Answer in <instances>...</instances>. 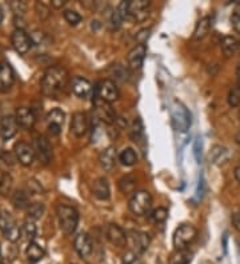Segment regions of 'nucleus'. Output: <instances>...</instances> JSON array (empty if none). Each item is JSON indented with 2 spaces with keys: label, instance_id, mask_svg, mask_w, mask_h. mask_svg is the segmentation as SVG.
<instances>
[{
  "label": "nucleus",
  "instance_id": "16",
  "mask_svg": "<svg viewBox=\"0 0 240 264\" xmlns=\"http://www.w3.org/2000/svg\"><path fill=\"white\" fill-rule=\"evenodd\" d=\"M71 134L76 138H82L88 130V119L84 112H75L71 120Z\"/></svg>",
  "mask_w": 240,
  "mask_h": 264
},
{
  "label": "nucleus",
  "instance_id": "31",
  "mask_svg": "<svg viewBox=\"0 0 240 264\" xmlns=\"http://www.w3.org/2000/svg\"><path fill=\"white\" fill-rule=\"evenodd\" d=\"M119 160L121 162L123 166L131 167L133 164H136L137 162V155L136 152L133 151L132 148H125L121 151V154L119 155Z\"/></svg>",
  "mask_w": 240,
  "mask_h": 264
},
{
  "label": "nucleus",
  "instance_id": "42",
  "mask_svg": "<svg viewBox=\"0 0 240 264\" xmlns=\"http://www.w3.org/2000/svg\"><path fill=\"white\" fill-rule=\"evenodd\" d=\"M151 216H152L155 223H163L167 219V216H168V211L166 208H163V207H159V208L153 211Z\"/></svg>",
  "mask_w": 240,
  "mask_h": 264
},
{
  "label": "nucleus",
  "instance_id": "38",
  "mask_svg": "<svg viewBox=\"0 0 240 264\" xmlns=\"http://www.w3.org/2000/svg\"><path fill=\"white\" fill-rule=\"evenodd\" d=\"M9 7L15 13V16H20L23 17L24 15L25 9H27V4H25L24 1H17V0H12V1H9Z\"/></svg>",
  "mask_w": 240,
  "mask_h": 264
},
{
  "label": "nucleus",
  "instance_id": "18",
  "mask_svg": "<svg viewBox=\"0 0 240 264\" xmlns=\"http://www.w3.org/2000/svg\"><path fill=\"white\" fill-rule=\"evenodd\" d=\"M145 54H147V48H145L144 44H137L136 47H133L132 50L129 51L128 54V66L132 70H139V68L143 66L145 59Z\"/></svg>",
  "mask_w": 240,
  "mask_h": 264
},
{
  "label": "nucleus",
  "instance_id": "32",
  "mask_svg": "<svg viewBox=\"0 0 240 264\" xmlns=\"http://www.w3.org/2000/svg\"><path fill=\"white\" fill-rule=\"evenodd\" d=\"M12 183V176L9 175L8 172H3L1 176H0V195L1 196H7L11 192Z\"/></svg>",
  "mask_w": 240,
  "mask_h": 264
},
{
  "label": "nucleus",
  "instance_id": "3",
  "mask_svg": "<svg viewBox=\"0 0 240 264\" xmlns=\"http://www.w3.org/2000/svg\"><path fill=\"white\" fill-rule=\"evenodd\" d=\"M171 122L175 130L179 132H186L192 123L190 111L186 108V105L178 100L171 104Z\"/></svg>",
  "mask_w": 240,
  "mask_h": 264
},
{
  "label": "nucleus",
  "instance_id": "51",
  "mask_svg": "<svg viewBox=\"0 0 240 264\" xmlns=\"http://www.w3.org/2000/svg\"><path fill=\"white\" fill-rule=\"evenodd\" d=\"M235 140H236V143H238V144H239V146H240V130H239V132H238V134H236Z\"/></svg>",
  "mask_w": 240,
  "mask_h": 264
},
{
  "label": "nucleus",
  "instance_id": "44",
  "mask_svg": "<svg viewBox=\"0 0 240 264\" xmlns=\"http://www.w3.org/2000/svg\"><path fill=\"white\" fill-rule=\"evenodd\" d=\"M121 21H123V17L120 16V13L118 9H115L114 11V13H112V19H111V23L112 25H114V28L118 29L120 27V24H121Z\"/></svg>",
  "mask_w": 240,
  "mask_h": 264
},
{
  "label": "nucleus",
  "instance_id": "12",
  "mask_svg": "<svg viewBox=\"0 0 240 264\" xmlns=\"http://www.w3.org/2000/svg\"><path fill=\"white\" fill-rule=\"evenodd\" d=\"M13 151L16 155V159L20 162L23 166H31L35 159V150L32 146H29L25 142H17L13 147Z\"/></svg>",
  "mask_w": 240,
  "mask_h": 264
},
{
  "label": "nucleus",
  "instance_id": "33",
  "mask_svg": "<svg viewBox=\"0 0 240 264\" xmlns=\"http://www.w3.org/2000/svg\"><path fill=\"white\" fill-rule=\"evenodd\" d=\"M44 214V204L43 203H33L27 208V216L29 220H37Z\"/></svg>",
  "mask_w": 240,
  "mask_h": 264
},
{
  "label": "nucleus",
  "instance_id": "6",
  "mask_svg": "<svg viewBox=\"0 0 240 264\" xmlns=\"http://www.w3.org/2000/svg\"><path fill=\"white\" fill-rule=\"evenodd\" d=\"M151 205H152L151 193L147 192V191H137V192H133L132 197L129 199L128 207L132 214L141 216V215H145L151 210Z\"/></svg>",
  "mask_w": 240,
  "mask_h": 264
},
{
  "label": "nucleus",
  "instance_id": "48",
  "mask_svg": "<svg viewBox=\"0 0 240 264\" xmlns=\"http://www.w3.org/2000/svg\"><path fill=\"white\" fill-rule=\"evenodd\" d=\"M66 3H67V0H52V1H51V5L55 7V8H62L63 5L66 4Z\"/></svg>",
  "mask_w": 240,
  "mask_h": 264
},
{
  "label": "nucleus",
  "instance_id": "2",
  "mask_svg": "<svg viewBox=\"0 0 240 264\" xmlns=\"http://www.w3.org/2000/svg\"><path fill=\"white\" fill-rule=\"evenodd\" d=\"M56 215H58L59 226L63 234H74L79 223V214L74 207L67 204H58L56 207Z\"/></svg>",
  "mask_w": 240,
  "mask_h": 264
},
{
  "label": "nucleus",
  "instance_id": "53",
  "mask_svg": "<svg viewBox=\"0 0 240 264\" xmlns=\"http://www.w3.org/2000/svg\"><path fill=\"white\" fill-rule=\"evenodd\" d=\"M3 140H1V139H0V155H1V154H3Z\"/></svg>",
  "mask_w": 240,
  "mask_h": 264
},
{
  "label": "nucleus",
  "instance_id": "17",
  "mask_svg": "<svg viewBox=\"0 0 240 264\" xmlns=\"http://www.w3.org/2000/svg\"><path fill=\"white\" fill-rule=\"evenodd\" d=\"M15 119H16L17 126L24 128V130H31L35 124V120H36V116L31 108H27V107H20V108L16 109V113H15Z\"/></svg>",
  "mask_w": 240,
  "mask_h": 264
},
{
  "label": "nucleus",
  "instance_id": "14",
  "mask_svg": "<svg viewBox=\"0 0 240 264\" xmlns=\"http://www.w3.org/2000/svg\"><path fill=\"white\" fill-rule=\"evenodd\" d=\"M64 112L60 108H54L50 111V113L47 115V124H48V131L51 135H59L62 132V126L64 123Z\"/></svg>",
  "mask_w": 240,
  "mask_h": 264
},
{
  "label": "nucleus",
  "instance_id": "37",
  "mask_svg": "<svg viewBox=\"0 0 240 264\" xmlns=\"http://www.w3.org/2000/svg\"><path fill=\"white\" fill-rule=\"evenodd\" d=\"M231 23H232L234 29H235L238 34H240V1L236 3L235 8H234V11H232Z\"/></svg>",
  "mask_w": 240,
  "mask_h": 264
},
{
  "label": "nucleus",
  "instance_id": "49",
  "mask_svg": "<svg viewBox=\"0 0 240 264\" xmlns=\"http://www.w3.org/2000/svg\"><path fill=\"white\" fill-rule=\"evenodd\" d=\"M204 191V180H203V176L200 177V180H199V187H198V195L199 196H202L203 195Z\"/></svg>",
  "mask_w": 240,
  "mask_h": 264
},
{
  "label": "nucleus",
  "instance_id": "22",
  "mask_svg": "<svg viewBox=\"0 0 240 264\" xmlns=\"http://www.w3.org/2000/svg\"><path fill=\"white\" fill-rule=\"evenodd\" d=\"M92 192L94 196L99 200H108L111 196V191H110V184L106 177H99L94 181L92 184Z\"/></svg>",
  "mask_w": 240,
  "mask_h": 264
},
{
  "label": "nucleus",
  "instance_id": "41",
  "mask_svg": "<svg viewBox=\"0 0 240 264\" xmlns=\"http://www.w3.org/2000/svg\"><path fill=\"white\" fill-rule=\"evenodd\" d=\"M228 103L231 107H238L240 104V89L238 88H231L228 93Z\"/></svg>",
  "mask_w": 240,
  "mask_h": 264
},
{
  "label": "nucleus",
  "instance_id": "8",
  "mask_svg": "<svg viewBox=\"0 0 240 264\" xmlns=\"http://www.w3.org/2000/svg\"><path fill=\"white\" fill-rule=\"evenodd\" d=\"M148 0H129L127 1V19L133 21H143L148 17Z\"/></svg>",
  "mask_w": 240,
  "mask_h": 264
},
{
  "label": "nucleus",
  "instance_id": "15",
  "mask_svg": "<svg viewBox=\"0 0 240 264\" xmlns=\"http://www.w3.org/2000/svg\"><path fill=\"white\" fill-rule=\"evenodd\" d=\"M74 248L82 259H87L88 256L92 254V242L90 239V236L86 232H80L75 238Z\"/></svg>",
  "mask_w": 240,
  "mask_h": 264
},
{
  "label": "nucleus",
  "instance_id": "55",
  "mask_svg": "<svg viewBox=\"0 0 240 264\" xmlns=\"http://www.w3.org/2000/svg\"><path fill=\"white\" fill-rule=\"evenodd\" d=\"M238 75L240 76V62H239V66H238Z\"/></svg>",
  "mask_w": 240,
  "mask_h": 264
},
{
  "label": "nucleus",
  "instance_id": "24",
  "mask_svg": "<svg viewBox=\"0 0 240 264\" xmlns=\"http://www.w3.org/2000/svg\"><path fill=\"white\" fill-rule=\"evenodd\" d=\"M131 239H132L133 250L136 254H143L144 251H147V248L149 247V243H151L149 235L145 232H140V231L131 232Z\"/></svg>",
  "mask_w": 240,
  "mask_h": 264
},
{
  "label": "nucleus",
  "instance_id": "27",
  "mask_svg": "<svg viewBox=\"0 0 240 264\" xmlns=\"http://www.w3.org/2000/svg\"><path fill=\"white\" fill-rule=\"evenodd\" d=\"M44 248L40 246L36 242H29L28 247L25 250V255H27V259L31 262V263H37V262H40V260L44 258Z\"/></svg>",
  "mask_w": 240,
  "mask_h": 264
},
{
  "label": "nucleus",
  "instance_id": "10",
  "mask_svg": "<svg viewBox=\"0 0 240 264\" xmlns=\"http://www.w3.org/2000/svg\"><path fill=\"white\" fill-rule=\"evenodd\" d=\"M11 42L17 54L24 55L27 54L32 46V40L24 29H15L11 35Z\"/></svg>",
  "mask_w": 240,
  "mask_h": 264
},
{
  "label": "nucleus",
  "instance_id": "30",
  "mask_svg": "<svg viewBox=\"0 0 240 264\" xmlns=\"http://www.w3.org/2000/svg\"><path fill=\"white\" fill-rule=\"evenodd\" d=\"M119 188L123 193H132L136 188V179L132 175L123 176L119 181Z\"/></svg>",
  "mask_w": 240,
  "mask_h": 264
},
{
  "label": "nucleus",
  "instance_id": "19",
  "mask_svg": "<svg viewBox=\"0 0 240 264\" xmlns=\"http://www.w3.org/2000/svg\"><path fill=\"white\" fill-rule=\"evenodd\" d=\"M71 88H72V92L78 97H80V99L88 97L92 91L91 83H90L87 79L80 78V76H75L74 79H72V82H71Z\"/></svg>",
  "mask_w": 240,
  "mask_h": 264
},
{
  "label": "nucleus",
  "instance_id": "40",
  "mask_svg": "<svg viewBox=\"0 0 240 264\" xmlns=\"http://www.w3.org/2000/svg\"><path fill=\"white\" fill-rule=\"evenodd\" d=\"M194 156L196 162L199 164L202 163V160H203V143H202V139L196 138V140L194 142Z\"/></svg>",
  "mask_w": 240,
  "mask_h": 264
},
{
  "label": "nucleus",
  "instance_id": "5",
  "mask_svg": "<svg viewBox=\"0 0 240 264\" xmlns=\"http://www.w3.org/2000/svg\"><path fill=\"white\" fill-rule=\"evenodd\" d=\"M0 231L3 232L4 238L9 242H17L21 236V230L17 227L12 215L7 211H0Z\"/></svg>",
  "mask_w": 240,
  "mask_h": 264
},
{
  "label": "nucleus",
  "instance_id": "54",
  "mask_svg": "<svg viewBox=\"0 0 240 264\" xmlns=\"http://www.w3.org/2000/svg\"><path fill=\"white\" fill-rule=\"evenodd\" d=\"M0 264H3V254H1V247H0Z\"/></svg>",
  "mask_w": 240,
  "mask_h": 264
},
{
  "label": "nucleus",
  "instance_id": "25",
  "mask_svg": "<svg viewBox=\"0 0 240 264\" xmlns=\"http://www.w3.org/2000/svg\"><path fill=\"white\" fill-rule=\"evenodd\" d=\"M220 47H222V51L226 58H231L232 55H235L238 52L240 47V42L235 36H224L220 42Z\"/></svg>",
  "mask_w": 240,
  "mask_h": 264
},
{
  "label": "nucleus",
  "instance_id": "46",
  "mask_svg": "<svg viewBox=\"0 0 240 264\" xmlns=\"http://www.w3.org/2000/svg\"><path fill=\"white\" fill-rule=\"evenodd\" d=\"M232 224L240 232V211H238V212L232 215Z\"/></svg>",
  "mask_w": 240,
  "mask_h": 264
},
{
  "label": "nucleus",
  "instance_id": "11",
  "mask_svg": "<svg viewBox=\"0 0 240 264\" xmlns=\"http://www.w3.org/2000/svg\"><path fill=\"white\" fill-rule=\"evenodd\" d=\"M95 116L106 124H112L116 120L115 109L112 108L111 104L104 103L99 99H95Z\"/></svg>",
  "mask_w": 240,
  "mask_h": 264
},
{
  "label": "nucleus",
  "instance_id": "13",
  "mask_svg": "<svg viewBox=\"0 0 240 264\" xmlns=\"http://www.w3.org/2000/svg\"><path fill=\"white\" fill-rule=\"evenodd\" d=\"M15 82V74L8 62H0V92H8Z\"/></svg>",
  "mask_w": 240,
  "mask_h": 264
},
{
  "label": "nucleus",
  "instance_id": "57",
  "mask_svg": "<svg viewBox=\"0 0 240 264\" xmlns=\"http://www.w3.org/2000/svg\"><path fill=\"white\" fill-rule=\"evenodd\" d=\"M239 116H240V115H239Z\"/></svg>",
  "mask_w": 240,
  "mask_h": 264
},
{
  "label": "nucleus",
  "instance_id": "9",
  "mask_svg": "<svg viewBox=\"0 0 240 264\" xmlns=\"http://www.w3.org/2000/svg\"><path fill=\"white\" fill-rule=\"evenodd\" d=\"M35 155L37 156V159L40 160L43 164H48L52 159V147H51L50 142L46 136L39 135L35 138Z\"/></svg>",
  "mask_w": 240,
  "mask_h": 264
},
{
  "label": "nucleus",
  "instance_id": "36",
  "mask_svg": "<svg viewBox=\"0 0 240 264\" xmlns=\"http://www.w3.org/2000/svg\"><path fill=\"white\" fill-rule=\"evenodd\" d=\"M143 123L139 117H136L135 120H133V124L131 127V138L135 140V142H139V139L143 136Z\"/></svg>",
  "mask_w": 240,
  "mask_h": 264
},
{
  "label": "nucleus",
  "instance_id": "23",
  "mask_svg": "<svg viewBox=\"0 0 240 264\" xmlns=\"http://www.w3.org/2000/svg\"><path fill=\"white\" fill-rule=\"evenodd\" d=\"M99 163L104 171H111L112 168L115 167L116 163V150L115 147H107L103 151L100 152L99 155Z\"/></svg>",
  "mask_w": 240,
  "mask_h": 264
},
{
  "label": "nucleus",
  "instance_id": "1",
  "mask_svg": "<svg viewBox=\"0 0 240 264\" xmlns=\"http://www.w3.org/2000/svg\"><path fill=\"white\" fill-rule=\"evenodd\" d=\"M68 71L62 66H54L46 71L42 80V92L46 96L55 97L62 92L68 83Z\"/></svg>",
  "mask_w": 240,
  "mask_h": 264
},
{
  "label": "nucleus",
  "instance_id": "34",
  "mask_svg": "<svg viewBox=\"0 0 240 264\" xmlns=\"http://www.w3.org/2000/svg\"><path fill=\"white\" fill-rule=\"evenodd\" d=\"M192 260V254L187 250H180L171 258V264H190Z\"/></svg>",
  "mask_w": 240,
  "mask_h": 264
},
{
  "label": "nucleus",
  "instance_id": "29",
  "mask_svg": "<svg viewBox=\"0 0 240 264\" xmlns=\"http://www.w3.org/2000/svg\"><path fill=\"white\" fill-rule=\"evenodd\" d=\"M12 204L15 205V208L19 210H24L28 208L31 203H29V195L23 189H17L12 195Z\"/></svg>",
  "mask_w": 240,
  "mask_h": 264
},
{
  "label": "nucleus",
  "instance_id": "7",
  "mask_svg": "<svg viewBox=\"0 0 240 264\" xmlns=\"http://www.w3.org/2000/svg\"><path fill=\"white\" fill-rule=\"evenodd\" d=\"M198 231L192 224H182L176 228L174 234V247L180 251V250H186L187 246L191 244L196 238Z\"/></svg>",
  "mask_w": 240,
  "mask_h": 264
},
{
  "label": "nucleus",
  "instance_id": "45",
  "mask_svg": "<svg viewBox=\"0 0 240 264\" xmlns=\"http://www.w3.org/2000/svg\"><path fill=\"white\" fill-rule=\"evenodd\" d=\"M28 188H29V192H32V193L42 192V185L39 184L36 180H33V179L28 180Z\"/></svg>",
  "mask_w": 240,
  "mask_h": 264
},
{
  "label": "nucleus",
  "instance_id": "28",
  "mask_svg": "<svg viewBox=\"0 0 240 264\" xmlns=\"http://www.w3.org/2000/svg\"><path fill=\"white\" fill-rule=\"evenodd\" d=\"M210 28H211V17L210 16H204L202 17L200 20L196 23V27H195L194 31V36L192 38L195 40H202L208 35L210 32Z\"/></svg>",
  "mask_w": 240,
  "mask_h": 264
},
{
  "label": "nucleus",
  "instance_id": "26",
  "mask_svg": "<svg viewBox=\"0 0 240 264\" xmlns=\"http://www.w3.org/2000/svg\"><path fill=\"white\" fill-rule=\"evenodd\" d=\"M210 158H211L212 163L216 164V166H222V164L227 163L230 158H231V152L228 148L223 146H215L212 148L211 154H210Z\"/></svg>",
  "mask_w": 240,
  "mask_h": 264
},
{
  "label": "nucleus",
  "instance_id": "50",
  "mask_svg": "<svg viewBox=\"0 0 240 264\" xmlns=\"http://www.w3.org/2000/svg\"><path fill=\"white\" fill-rule=\"evenodd\" d=\"M235 177H236V180L240 183V164L235 168Z\"/></svg>",
  "mask_w": 240,
  "mask_h": 264
},
{
  "label": "nucleus",
  "instance_id": "39",
  "mask_svg": "<svg viewBox=\"0 0 240 264\" xmlns=\"http://www.w3.org/2000/svg\"><path fill=\"white\" fill-rule=\"evenodd\" d=\"M64 19H66L67 23L71 25H78L79 23L82 21V16H80L76 11H72V9L64 11Z\"/></svg>",
  "mask_w": 240,
  "mask_h": 264
},
{
  "label": "nucleus",
  "instance_id": "52",
  "mask_svg": "<svg viewBox=\"0 0 240 264\" xmlns=\"http://www.w3.org/2000/svg\"><path fill=\"white\" fill-rule=\"evenodd\" d=\"M3 17H4V12H3L1 7H0V23H1V20H3Z\"/></svg>",
  "mask_w": 240,
  "mask_h": 264
},
{
  "label": "nucleus",
  "instance_id": "20",
  "mask_svg": "<svg viewBox=\"0 0 240 264\" xmlns=\"http://www.w3.org/2000/svg\"><path fill=\"white\" fill-rule=\"evenodd\" d=\"M107 239L116 247H124L127 244V234L118 224H110L107 227Z\"/></svg>",
  "mask_w": 240,
  "mask_h": 264
},
{
  "label": "nucleus",
  "instance_id": "21",
  "mask_svg": "<svg viewBox=\"0 0 240 264\" xmlns=\"http://www.w3.org/2000/svg\"><path fill=\"white\" fill-rule=\"evenodd\" d=\"M17 131V122L15 116H4L0 120V134L4 140H8L15 136Z\"/></svg>",
  "mask_w": 240,
  "mask_h": 264
},
{
  "label": "nucleus",
  "instance_id": "43",
  "mask_svg": "<svg viewBox=\"0 0 240 264\" xmlns=\"http://www.w3.org/2000/svg\"><path fill=\"white\" fill-rule=\"evenodd\" d=\"M35 9H36L37 16L43 19V20L50 16V8H48L44 3H40V1L35 3Z\"/></svg>",
  "mask_w": 240,
  "mask_h": 264
},
{
  "label": "nucleus",
  "instance_id": "4",
  "mask_svg": "<svg viewBox=\"0 0 240 264\" xmlns=\"http://www.w3.org/2000/svg\"><path fill=\"white\" fill-rule=\"evenodd\" d=\"M95 99H99V100L108 103V104L118 100L119 99V88L115 84V82L104 79L96 84Z\"/></svg>",
  "mask_w": 240,
  "mask_h": 264
},
{
  "label": "nucleus",
  "instance_id": "56",
  "mask_svg": "<svg viewBox=\"0 0 240 264\" xmlns=\"http://www.w3.org/2000/svg\"><path fill=\"white\" fill-rule=\"evenodd\" d=\"M239 89H240V79H239Z\"/></svg>",
  "mask_w": 240,
  "mask_h": 264
},
{
  "label": "nucleus",
  "instance_id": "47",
  "mask_svg": "<svg viewBox=\"0 0 240 264\" xmlns=\"http://www.w3.org/2000/svg\"><path fill=\"white\" fill-rule=\"evenodd\" d=\"M13 21H15V25H16V29H23L24 28V19L20 16H15V19H13Z\"/></svg>",
  "mask_w": 240,
  "mask_h": 264
},
{
  "label": "nucleus",
  "instance_id": "35",
  "mask_svg": "<svg viewBox=\"0 0 240 264\" xmlns=\"http://www.w3.org/2000/svg\"><path fill=\"white\" fill-rule=\"evenodd\" d=\"M36 226L32 220H27L21 227V235L25 236V239L29 240V242H33L35 236H36Z\"/></svg>",
  "mask_w": 240,
  "mask_h": 264
}]
</instances>
